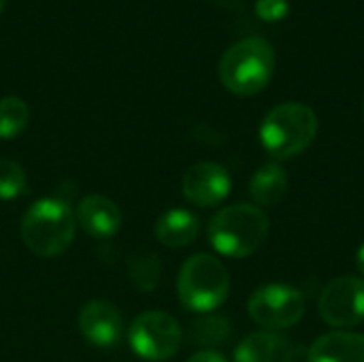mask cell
I'll use <instances>...</instances> for the list:
<instances>
[{"instance_id":"cell-4","label":"cell","mask_w":364,"mask_h":362,"mask_svg":"<svg viewBox=\"0 0 364 362\" xmlns=\"http://www.w3.org/2000/svg\"><path fill=\"white\" fill-rule=\"evenodd\" d=\"M318 134V115L303 102H284L260 124V143L277 160L303 154Z\"/></svg>"},{"instance_id":"cell-17","label":"cell","mask_w":364,"mask_h":362,"mask_svg":"<svg viewBox=\"0 0 364 362\" xmlns=\"http://www.w3.org/2000/svg\"><path fill=\"white\" fill-rule=\"evenodd\" d=\"M230 322L222 316H203L196 322H192L188 331V339L192 346L200 348H215L222 346L230 337Z\"/></svg>"},{"instance_id":"cell-11","label":"cell","mask_w":364,"mask_h":362,"mask_svg":"<svg viewBox=\"0 0 364 362\" xmlns=\"http://www.w3.org/2000/svg\"><path fill=\"white\" fill-rule=\"evenodd\" d=\"M75 218L81 230L94 239H111L122 228L119 207L102 194H90L81 198Z\"/></svg>"},{"instance_id":"cell-21","label":"cell","mask_w":364,"mask_h":362,"mask_svg":"<svg viewBox=\"0 0 364 362\" xmlns=\"http://www.w3.org/2000/svg\"><path fill=\"white\" fill-rule=\"evenodd\" d=\"M186 362H228L220 352H213V350H203V352H196L194 356H190Z\"/></svg>"},{"instance_id":"cell-9","label":"cell","mask_w":364,"mask_h":362,"mask_svg":"<svg viewBox=\"0 0 364 362\" xmlns=\"http://www.w3.org/2000/svg\"><path fill=\"white\" fill-rule=\"evenodd\" d=\"M232 179L218 162H198L181 179L183 196L196 207H218L230 194Z\"/></svg>"},{"instance_id":"cell-7","label":"cell","mask_w":364,"mask_h":362,"mask_svg":"<svg viewBox=\"0 0 364 362\" xmlns=\"http://www.w3.org/2000/svg\"><path fill=\"white\" fill-rule=\"evenodd\" d=\"M247 312L264 331H284L305 316V297L288 284H267L252 292Z\"/></svg>"},{"instance_id":"cell-24","label":"cell","mask_w":364,"mask_h":362,"mask_svg":"<svg viewBox=\"0 0 364 362\" xmlns=\"http://www.w3.org/2000/svg\"><path fill=\"white\" fill-rule=\"evenodd\" d=\"M363 115H364V105H363Z\"/></svg>"},{"instance_id":"cell-2","label":"cell","mask_w":364,"mask_h":362,"mask_svg":"<svg viewBox=\"0 0 364 362\" xmlns=\"http://www.w3.org/2000/svg\"><path fill=\"white\" fill-rule=\"evenodd\" d=\"M275 51L267 38L247 36L228 47L220 60V81L235 96H256L273 79Z\"/></svg>"},{"instance_id":"cell-15","label":"cell","mask_w":364,"mask_h":362,"mask_svg":"<svg viewBox=\"0 0 364 362\" xmlns=\"http://www.w3.org/2000/svg\"><path fill=\"white\" fill-rule=\"evenodd\" d=\"M288 192V175L286 169L277 162L262 164L250 179V194L258 207L277 205Z\"/></svg>"},{"instance_id":"cell-10","label":"cell","mask_w":364,"mask_h":362,"mask_svg":"<svg viewBox=\"0 0 364 362\" xmlns=\"http://www.w3.org/2000/svg\"><path fill=\"white\" fill-rule=\"evenodd\" d=\"M79 333L94 348H113L124 333L119 309L109 301H90L79 312Z\"/></svg>"},{"instance_id":"cell-5","label":"cell","mask_w":364,"mask_h":362,"mask_svg":"<svg viewBox=\"0 0 364 362\" xmlns=\"http://www.w3.org/2000/svg\"><path fill=\"white\" fill-rule=\"evenodd\" d=\"M230 294V275L224 262L211 254L190 256L177 275V297L181 305L196 314H211Z\"/></svg>"},{"instance_id":"cell-20","label":"cell","mask_w":364,"mask_h":362,"mask_svg":"<svg viewBox=\"0 0 364 362\" xmlns=\"http://www.w3.org/2000/svg\"><path fill=\"white\" fill-rule=\"evenodd\" d=\"M288 0H256V15L264 21H279L288 15Z\"/></svg>"},{"instance_id":"cell-19","label":"cell","mask_w":364,"mask_h":362,"mask_svg":"<svg viewBox=\"0 0 364 362\" xmlns=\"http://www.w3.org/2000/svg\"><path fill=\"white\" fill-rule=\"evenodd\" d=\"M28 188V175L15 160L0 158V201H13Z\"/></svg>"},{"instance_id":"cell-8","label":"cell","mask_w":364,"mask_h":362,"mask_svg":"<svg viewBox=\"0 0 364 362\" xmlns=\"http://www.w3.org/2000/svg\"><path fill=\"white\" fill-rule=\"evenodd\" d=\"M322 320L335 329H350L364 320V277L343 275L333 280L320 294Z\"/></svg>"},{"instance_id":"cell-12","label":"cell","mask_w":364,"mask_h":362,"mask_svg":"<svg viewBox=\"0 0 364 362\" xmlns=\"http://www.w3.org/2000/svg\"><path fill=\"white\" fill-rule=\"evenodd\" d=\"M235 362H294V346L273 331L252 333L237 346Z\"/></svg>"},{"instance_id":"cell-1","label":"cell","mask_w":364,"mask_h":362,"mask_svg":"<svg viewBox=\"0 0 364 362\" xmlns=\"http://www.w3.org/2000/svg\"><path fill=\"white\" fill-rule=\"evenodd\" d=\"M269 237V215L264 209L247 203L220 209L209 226L211 247L226 258H247L256 254Z\"/></svg>"},{"instance_id":"cell-18","label":"cell","mask_w":364,"mask_h":362,"mask_svg":"<svg viewBox=\"0 0 364 362\" xmlns=\"http://www.w3.org/2000/svg\"><path fill=\"white\" fill-rule=\"evenodd\" d=\"M30 122V109L19 96L0 98V139L11 141L19 137Z\"/></svg>"},{"instance_id":"cell-16","label":"cell","mask_w":364,"mask_h":362,"mask_svg":"<svg viewBox=\"0 0 364 362\" xmlns=\"http://www.w3.org/2000/svg\"><path fill=\"white\" fill-rule=\"evenodd\" d=\"M128 277L134 288L141 292H151L158 288L160 277H162V260L158 254L151 252H136L128 258L126 262Z\"/></svg>"},{"instance_id":"cell-14","label":"cell","mask_w":364,"mask_h":362,"mask_svg":"<svg viewBox=\"0 0 364 362\" xmlns=\"http://www.w3.org/2000/svg\"><path fill=\"white\" fill-rule=\"evenodd\" d=\"M200 233V220L188 209H168L154 226L156 239L166 247H186L196 241Z\"/></svg>"},{"instance_id":"cell-6","label":"cell","mask_w":364,"mask_h":362,"mask_svg":"<svg viewBox=\"0 0 364 362\" xmlns=\"http://www.w3.org/2000/svg\"><path fill=\"white\" fill-rule=\"evenodd\" d=\"M128 344L141 361L164 362L181 350L183 331L171 314L154 309L132 320Z\"/></svg>"},{"instance_id":"cell-13","label":"cell","mask_w":364,"mask_h":362,"mask_svg":"<svg viewBox=\"0 0 364 362\" xmlns=\"http://www.w3.org/2000/svg\"><path fill=\"white\" fill-rule=\"evenodd\" d=\"M309 362H364V335L333 331L314 341Z\"/></svg>"},{"instance_id":"cell-22","label":"cell","mask_w":364,"mask_h":362,"mask_svg":"<svg viewBox=\"0 0 364 362\" xmlns=\"http://www.w3.org/2000/svg\"><path fill=\"white\" fill-rule=\"evenodd\" d=\"M356 267H358L360 275H364V243L358 247V254H356Z\"/></svg>"},{"instance_id":"cell-23","label":"cell","mask_w":364,"mask_h":362,"mask_svg":"<svg viewBox=\"0 0 364 362\" xmlns=\"http://www.w3.org/2000/svg\"><path fill=\"white\" fill-rule=\"evenodd\" d=\"M4 2H6V0H0V13H2V9H4Z\"/></svg>"},{"instance_id":"cell-3","label":"cell","mask_w":364,"mask_h":362,"mask_svg":"<svg viewBox=\"0 0 364 362\" xmlns=\"http://www.w3.org/2000/svg\"><path fill=\"white\" fill-rule=\"evenodd\" d=\"M75 230L77 218L60 198L36 201L21 218V239L38 258H55L64 254L75 241Z\"/></svg>"}]
</instances>
